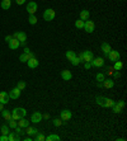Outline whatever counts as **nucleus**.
Returning a JSON list of instances; mask_svg holds the SVG:
<instances>
[{
  "label": "nucleus",
  "instance_id": "obj_24",
  "mask_svg": "<svg viewBox=\"0 0 127 141\" xmlns=\"http://www.w3.org/2000/svg\"><path fill=\"white\" fill-rule=\"evenodd\" d=\"M10 7H12V0H1V8L4 10H8Z\"/></svg>",
  "mask_w": 127,
  "mask_h": 141
},
{
  "label": "nucleus",
  "instance_id": "obj_2",
  "mask_svg": "<svg viewBox=\"0 0 127 141\" xmlns=\"http://www.w3.org/2000/svg\"><path fill=\"white\" fill-rule=\"evenodd\" d=\"M10 113H12V118H13V120H17V121L19 120V118H23V117L27 116L26 108H22V107H19V108H14Z\"/></svg>",
  "mask_w": 127,
  "mask_h": 141
},
{
  "label": "nucleus",
  "instance_id": "obj_20",
  "mask_svg": "<svg viewBox=\"0 0 127 141\" xmlns=\"http://www.w3.org/2000/svg\"><path fill=\"white\" fill-rule=\"evenodd\" d=\"M21 140V135L15 134V132H9L8 134V141H19Z\"/></svg>",
  "mask_w": 127,
  "mask_h": 141
},
{
  "label": "nucleus",
  "instance_id": "obj_25",
  "mask_svg": "<svg viewBox=\"0 0 127 141\" xmlns=\"http://www.w3.org/2000/svg\"><path fill=\"white\" fill-rule=\"evenodd\" d=\"M45 140H47V141H60L61 139H60V136H58V135L51 134V135H48V136H46V139H45Z\"/></svg>",
  "mask_w": 127,
  "mask_h": 141
},
{
  "label": "nucleus",
  "instance_id": "obj_19",
  "mask_svg": "<svg viewBox=\"0 0 127 141\" xmlns=\"http://www.w3.org/2000/svg\"><path fill=\"white\" fill-rule=\"evenodd\" d=\"M27 62H28V67H31V69H36V67L38 66V64H40V62H38V60H37L36 57H32V59H29Z\"/></svg>",
  "mask_w": 127,
  "mask_h": 141
},
{
  "label": "nucleus",
  "instance_id": "obj_21",
  "mask_svg": "<svg viewBox=\"0 0 127 141\" xmlns=\"http://www.w3.org/2000/svg\"><path fill=\"white\" fill-rule=\"evenodd\" d=\"M114 86V81L111 80V79H104L103 80V88H107V89H111Z\"/></svg>",
  "mask_w": 127,
  "mask_h": 141
},
{
  "label": "nucleus",
  "instance_id": "obj_15",
  "mask_svg": "<svg viewBox=\"0 0 127 141\" xmlns=\"http://www.w3.org/2000/svg\"><path fill=\"white\" fill-rule=\"evenodd\" d=\"M83 59H84V62H90L94 59V55L92 51H83Z\"/></svg>",
  "mask_w": 127,
  "mask_h": 141
},
{
  "label": "nucleus",
  "instance_id": "obj_8",
  "mask_svg": "<svg viewBox=\"0 0 127 141\" xmlns=\"http://www.w3.org/2000/svg\"><path fill=\"white\" fill-rule=\"evenodd\" d=\"M42 113L41 112H33L32 113V116H31V122H33V123H40L41 121H42Z\"/></svg>",
  "mask_w": 127,
  "mask_h": 141
},
{
  "label": "nucleus",
  "instance_id": "obj_48",
  "mask_svg": "<svg viewBox=\"0 0 127 141\" xmlns=\"http://www.w3.org/2000/svg\"><path fill=\"white\" fill-rule=\"evenodd\" d=\"M12 38H13V36H7V37H5V41H7V42H9Z\"/></svg>",
  "mask_w": 127,
  "mask_h": 141
},
{
  "label": "nucleus",
  "instance_id": "obj_1",
  "mask_svg": "<svg viewBox=\"0 0 127 141\" xmlns=\"http://www.w3.org/2000/svg\"><path fill=\"white\" fill-rule=\"evenodd\" d=\"M95 102H97V104L104 107V108H111V107L116 103V102L112 100V99L106 98V97H102V95H98V97L95 98Z\"/></svg>",
  "mask_w": 127,
  "mask_h": 141
},
{
  "label": "nucleus",
  "instance_id": "obj_50",
  "mask_svg": "<svg viewBox=\"0 0 127 141\" xmlns=\"http://www.w3.org/2000/svg\"><path fill=\"white\" fill-rule=\"evenodd\" d=\"M24 141H32V139L29 136H27V137H24Z\"/></svg>",
  "mask_w": 127,
  "mask_h": 141
},
{
  "label": "nucleus",
  "instance_id": "obj_35",
  "mask_svg": "<svg viewBox=\"0 0 127 141\" xmlns=\"http://www.w3.org/2000/svg\"><path fill=\"white\" fill-rule=\"evenodd\" d=\"M111 108H112L113 113H121V112H122V108H120V107L117 106L116 103H114V104H113V106L111 107Z\"/></svg>",
  "mask_w": 127,
  "mask_h": 141
},
{
  "label": "nucleus",
  "instance_id": "obj_33",
  "mask_svg": "<svg viewBox=\"0 0 127 141\" xmlns=\"http://www.w3.org/2000/svg\"><path fill=\"white\" fill-rule=\"evenodd\" d=\"M45 139H46V136H45L43 134H41V132H38V134L35 136L36 141H45Z\"/></svg>",
  "mask_w": 127,
  "mask_h": 141
},
{
  "label": "nucleus",
  "instance_id": "obj_31",
  "mask_svg": "<svg viewBox=\"0 0 127 141\" xmlns=\"http://www.w3.org/2000/svg\"><path fill=\"white\" fill-rule=\"evenodd\" d=\"M9 123H8V126L10 127V128H15V127L18 126V121L17 120H13V118H10V120L8 121Z\"/></svg>",
  "mask_w": 127,
  "mask_h": 141
},
{
  "label": "nucleus",
  "instance_id": "obj_49",
  "mask_svg": "<svg viewBox=\"0 0 127 141\" xmlns=\"http://www.w3.org/2000/svg\"><path fill=\"white\" fill-rule=\"evenodd\" d=\"M31 51H29V48L28 47H24V54H29Z\"/></svg>",
  "mask_w": 127,
  "mask_h": 141
},
{
  "label": "nucleus",
  "instance_id": "obj_29",
  "mask_svg": "<svg viewBox=\"0 0 127 141\" xmlns=\"http://www.w3.org/2000/svg\"><path fill=\"white\" fill-rule=\"evenodd\" d=\"M0 131H1V135H8L10 132V127L8 126V125H3V126L0 127Z\"/></svg>",
  "mask_w": 127,
  "mask_h": 141
},
{
  "label": "nucleus",
  "instance_id": "obj_42",
  "mask_svg": "<svg viewBox=\"0 0 127 141\" xmlns=\"http://www.w3.org/2000/svg\"><path fill=\"white\" fill-rule=\"evenodd\" d=\"M113 71H114V69H113V66H109V67L107 69V74H108V75H112V74H113Z\"/></svg>",
  "mask_w": 127,
  "mask_h": 141
},
{
  "label": "nucleus",
  "instance_id": "obj_7",
  "mask_svg": "<svg viewBox=\"0 0 127 141\" xmlns=\"http://www.w3.org/2000/svg\"><path fill=\"white\" fill-rule=\"evenodd\" d=\"M90 64H92V66H94V67H102V66L104 65V59H103V57H94L92 61H90Z\"/></svg>",
  "mask_w": 127,
  "mask_h": 141
},
{
  "label": "nucleus",
  "instance_id": "obj_47",
  "mask_svg": "<svg viewBox=\"0 0 127 141\" xmlns=\"http://www.w3.org/2000/svg\"><path fill=\"white\" fill-rule=\"evenodd\" d=\"M42 118H45V120H50V114L48 113H45V114H42Z\"/></svg>",
  "mask_w": 127,
  "mask_h": 141
},
{
  "label": "nucleus",
  "instance_id": "obj_34",
  "mask_svg": "<svg viewBox=\"0 0 127 141\" xmlns=\"http://www.w3.org/2000/svg\"><path fill=\"white\" fill-rule=\"evenodd\" d=\"M52 123H53V126L55 127H60L61 125H62V120H61V118H53Z\"/></svg>",
  "mask_w": 127,
  "mask_h": 141
},
{
  "label": "nucleus",
  "instance_id": "obj_23",
  "mask_svg": "<svg viewBox=\"0 0 127 141\" xmlns=\"http://www.w3.org/2000/svg\"><path fill=\"white\" fill-rule=\"evenodd\" d=\"M18 126L22 127V128H26L27 126H29V122L23 117V118H19V120H18Z\"/></svg>",
  "mask_w": 127,
  "mask_h": 141
},
{
  "label": "nucleus",
  "instance_id": "obj_22",
  "mask_svg": "<svg viewBox=\"0 0 127 141\" xmlns=\"http://www.w3.org/2000/svg\"><path fill=\"white\" fill-rule=\"evenodd\" d=\"M89 17H90V13H89V10H81L80 12V19L81 21H88L89 19Z\"/></svg>",
  "mask_w": 127,
  "mask_h": 141
},
{
  "label": "nucleus",
  "instance_id": "obj_9",
  "mask_svg": "<svg viewBox=\"0 0 127 141\" xmlns=\"http://www.w3.org/2000/svg\"><path fill=\"white\" fill-rule=\"evenodd\" d=\"M13 38H17L19 42H26L27 41V35H26V32H15L14 35H13Z\"/></svg>",
  "mask_w": 127,
  "mask_h": 141
},
{
  "label": "nucleus",
  "instance_id": "obj_44",
  "mask_svg": "<svg viewBox=\"0 0 127 141\" xmlns=\"http://www.w3.org/2000/svg\"><path fill=\"white\" fill-rule=\"evenodd\" d=\"M0 141H8V135H1L0 136Z\"/></svg>",
  "mask_w": 127,
  "mask_h": 141
},
{
  "label": "nucleus",
  "instance_id": "obj_11",
  "mask_svg": "<svg viewBox=\"0 0 127 141\" xmlns=\"http://www.w3.org/2000/svg\"><path fill=\"white\" fill-rule=\"evenodd\" d=\"M8 46L10 50H18V47L21 46V42L17 40V38H12L9 42H8Z\"/></svg>",
  "mask_w": 127,
  "mask_h": 141
},
{
  "label": "nucleus",
  "instance_id": "obj_4",
  "mask_svg": "<svg viewBox=\"0 0 127 141\" xmlns=\"http://www.w3.org/2000/svg\"><path fill=\"white\" fill-rule=\"evenodd\" d=\"M84 31L86 32V33H93L94 32V28H95V24H94V22L93 21H85L84 22Z\"/></svg>",
  "mask_w": 127,
  "mask_h": 141
},
{
  "label": "nucleus",
  "instance_id": "obj_37",
  "mask_svg": "<svg viewBox=\"0 0 127 141\" xmlns=\"http://www.w3.org/2000/svg\"><path fill=\"white\" fill-rule=\"evenodd\" d=\"M17 88H18L19 90H23V89L26 88V81H18V84H17Z\"/></svg>",
  "mask_w": 127,
  "mask_h": 141
},
{
  "label": "nucleus",
  "instance_id": "obj_6",
  "mask_svg": "<svg viewBox=\"0 0 127 141\" xmlns=\"http://www.w3.org/2000/svg\"><path fill=\"white\" fill-rule=\"evenodd\" d=\"M37 10H38V5H37L36 1H29L28 4H27V12H28V14H35Z\"/></svg>",
  "mask_w": 127,
  "mask_h": 141
},
{
  "label": "nucleus",
  "instance_id": "obj_18",
  "mask_svg": "<svg viewBox=\"0 0 127 141\" xmlns=\"http://www.w3.org/2000/svg\"><path fill=\"white\" fill-rule=\"evenodd\" d=\"M61 78L64 80H66V81H69V80L72 79V74H71L70 70H62L61 71Z\"/></svg>",
  "mask_w": 127,
  "mask_h": 141
},
{
  "label": "nucleus",
  "instance_id": "obj_43",
  "mask_svg": "<svg viewBox=\"0 0 127 141\" xmlns=\"http://www.w3.org/2000/svg\"><path fill=\"white\" fill-rule=\"evenodd\" d=\"M90 67H92V64L90 62H84V69L88 70V69H90Z\"/></svg>",
  "mask_w": 127,
  "mask_h": 141
},
{
  "label": "nucleus",
  "instance_id": "obj_32",
  "mask_svg": "<svg viewBox=\"0 0 127 141\" xmlns=\"http://www.w3.org/2000/svg\"><path fill=\"white\" fill-rule=\"evenodd\" d=\"M75 27L78 29H81L83 27H84V21H81L80 18H79L78 21H75Z\"/></svg>",
  "mask_w": 127,
  "mask_h": 141
},
{
  "label": "nucleus",
  "instance_id": "obj_30",
  "mask_svg": "<svg viewBox=\"0 0 127 141\" xmlns=\"http://www.w3.org/2000/svg\"><path fill=\"white\" fill-rule=\"evenodd\" d=\"M37 17H36L35 14H29V17H28V22H29V24H32V26H35L36 23H37Z\"/></svg>",
  "mask_w": 127,
  "mask_h": 141
},
{
  "label": "nucleus",
  "instance_id": "obj_26",
  "mask_svg": "<svg viewBox=\"0 0 127 141\" xmlns=\"http://www.w3.org/2000/svg\"><path fill=\"white\" fill-rule=\"evenodd\" d=\"M122 67H123V64H122V61H120V60H117V61H114V65H113V69L116 71H121L122 70Z\"/></svg>",
  "mask_w": 127,
  "mask_h": 141
},
{
  "label": "nucleus",
  "instance_id": "obj_10",
  "mask_svg": "<svg viewBox=\"0 0 127 141\" xmlns=\"http://www.w3.org/2000/svg\"><path fill=\"white\" fill-rule=\"evenodd\" d=\"M107 57L109 59V61H117V60H120V52L118 51H113V50H111L109 51V54L107 55Z\"/></svg>",
  "mask_w": 127,
  "mask_h": 141
},
{
  "label": "nucleus",
  "instance_id": "obj_12",
  "mask_svg": "<svg viewBox=\"0 0 127 141\" xmlns=\"http://www.w3.org/2000/svg\"><path fill=\"white\" fill-rule=\"evenodd\" d=\"M21 92L22 90H19V89L15 86L14 89H12V90L9 92V98L10 99H18L19 97H21Z\"/></svg>",
  "mask_w": 127,
  "mask_h": 141
},
{
  "label": "nucleus",
  "instance_id": "obj_3",
  "mask_svg": "<svg viewBox=\"0 0 127 141\" xmlns=\"http://www.w3.org/2000/svg\"><path fill=\"white\" fill-rule=\"evenodd\" d=\"M55 17H56V13H55V10L53 9H51V8H48V9H46L45 12H43V19L46 22H51L55 19Z\"/></svg>",
  "mask_w": 127,
  "mask_h": 141
},
{
  "label": "nucleus",
  "instance_id": "obj_14",
  "mask_svg": "<svg viewBox=\"0 0 127 141\" xmlns=\"http://www.w3.org/2000/svg\"><path fill=\"white\" fill-rule=\"evenodd\" d=\"M24 134H27L28 136H36L38 134V130L36 127H32V126H27L24 128Z\"/></svg>",
  "mask_w": 127,
  "mask_h": 141
},
{
  "label": "nucleus",
  "instance_id": "obj_27",
  "mask_svg": "<svg viewBox=\"0 0 127 141\" xmlns=\"http://www.w3.org/2000/svg\"><path fill=\"white\" fill-rule=\"evenodd\" d=\"M1 116H3L4 120H7V121H9L12 118V113L9 112V111H7V109H3V111H1Z\"/></svg>",
  "mask_w": 127,
  "mask_h": 141
},
{
  "label": "nucleus",
  "instance_id": "obj_5",
  "mask_svg": "<svg viewBox=\"0 0 127 141\" xmlns=\"http://www.w3.org/2000/svg\"><path fill=\"white\" fill-rule=\"evenodd\" d=\"M71 117H72V113H71V111H69V109H62V111L60 112V118L62 120V122L70 121Z\"/></svg>",
  "mask_w": 127,
  "mask_h": 141
},
{
  "label": "nucleus",
  "instance_id": "obj_38",
  "mask_svg": "<svg viewBox=\"0 0 127 141\" xmlns=\"http://www.w3.org/2000/svg\"><path fill=\"white\" fill-rule=\"evenodd\" d=\"M71 64H72L74 66H78L79 64H80V60H79L78 55H76V56H75V57H74V59H72V60H71Z\"/></svg>",
  "mask_w": 127,
  "mask_h": 141
},
{
  "label": "nucleus",
  "instance_id": "obj_16",
  "mask_svg": "<svg viewBox=\"0 0 127 141\" xmlns=\"http://www.w3.org/2000/svg\"><path fill=\"white\" fill-rule=\"evenodd\" d=\"M9 94L7 92H0V103L3 104H8L9 103Z\"/></svg>",
  "mask_w": 127,
  "mask_h": 141
},
{
  "label": "nucleus",
  "instance_id": "obj_17",
  "mask_svg": "<svg viewBox=\"0 0 127 141\" xmlns=\"http://www.w3.org/2000/svg\"><path fill=\"white\" fill-rule=\"evenodd\" d=\"M100 50H102V52L104 54V56L107 57V55L109 54V51H111V46H109V43H107V42H103L102 45H100Z\"/></svg>",
  "mask_w": 127,
  "mask_h": 141
},
{
  "label": "nucleus",
  "instance_id": "obj_28",
  "mask_svg": "<svg viewBox=\"0 0 127 141\" xmlns=\"http://www.w3.org/2000/svg\"><path fill=\"white\" fill-rule=\"evenodd\" d=\"M65 56H66V59H67L69 61H71L74 57L76 56V54H75V51H71V50H69V51H66V55H65Z\"/></svg>",
  "mask_w": 127,
  "mask_h": 141
},
{
  "label": "nucleus",
  "instance_id": "obj_41",
  "mask_svg": "<svg viewBox=\"0 0 127 141\" xmlns=\"http://www.w3.org/2000/svg\"><path fill=\"white\" fill-rule=\"evenodd\" d=\"M112 75L114 76V79H118V78L121 76V72H120V71H116V70H114V71H113Z\"/></svg>",
  "mask_w": 127,
  "mask_h": 141
},
{
  "label": "nucleus",
  "instance_id": "obj_40",
  "mask_svg": "<svg viewBox=\"0 0 127 141\" xmlns=\"http://www.w3.org/2000/svg\"><path fill=\"white\" fill-rule=\"evenodd\" d=\"M116 104L120 107V108H122V109H123V108H125V106H126V103H125L123 100H118V102H116Z\"/></svg>",
  "mask_w": 127,
  "mask_h": 141
},
{
  "label": "nucleus",
  "instance_id": "obj_39",
  "mask_svg": "<svg viewBox=\"0 0 127 141\" xmlns=\"http://www.w3.org/2000/svg\"><path fill=\"white\" fill-rule=\"evenodd\" d=\"M14 130H15L14 132H15V134H18V135H23V134H24V131H23L24 128H22V127H19V126H17Z\"/></svg>",
  "mask_w": 127,
  "mask_h": 141
},
{
  "label": "nucleus",
  "instance_id": "obj_46",
  "mask_svg": "<svg viewBox=\"0 0 127 141\" xmlns=\"http://www.w3.org/2000/svg\"><path fill=\"white\" fill-rule=\"evenodd\" d=\"M78 57H79V60H80V62H84V59H83V52H80Z\"/></svg>",
  "mask_w": 127,
  "mask_h": 141
},
{
  "label": "nucleus",
  "instance_id": "obj_13",
  "mask_svg": "<svg viewBox=\"0 0 127 141\" xmlns=\"http://www.w3.org/2000/svg\"><path fill=\"white\" fill-rule=\"evenodd\" d=\"M32 57H36V55L33 54V52H29V54H22L21 56H19V61L21 62H27L29 59H32Z\"/></svg>",
  "mask_w": 127,
  "mask_h": 141
},
{
  "label": "nucleus",
  "instance_id": "obj_45",
  "mask_svg": "<svg viewBox=\"0 0 127 141\" xmlns=\"http://www.w3.org/2000/svg\"><path fill=\"white\" fill-rule=\"evenodd\" d=\"M15 3H17V5H23L26 3V0H15Z\"/></svg>",
  "mask_w": 127,
  "mask_h": 141
},
{
  "label": "nucleus",
  "instance_id": "obj_51",
  "mask_svg": "<svg viewBox=\"0 0 127 141\" xmlns=\"http://www.w3.org/2000/svg\"><path fill=\"white\" fill-rule=\"evenodd\" d=\"M3 109H4V104H3V103H0V112H1Z\"/></svg>",
  "mask_w": 127,
  "mask_h": 141
},
{
  "label": "nucleus",
  "instance_id": "obj_36",
  "mask_svg": "<svg viewBox=\"0 0 127 141\" xmlns=\"http://www.w3.org/2000/svg\"><path fill=\"white\" fill-rule=\"evenodd\" d=\"M95 79H97V81H103L106 76H104V74H102V72H98L97 75H95Z\"/></svg>",
  "mask_w": 127,
  "mask_h": 141
}]
</instances>
